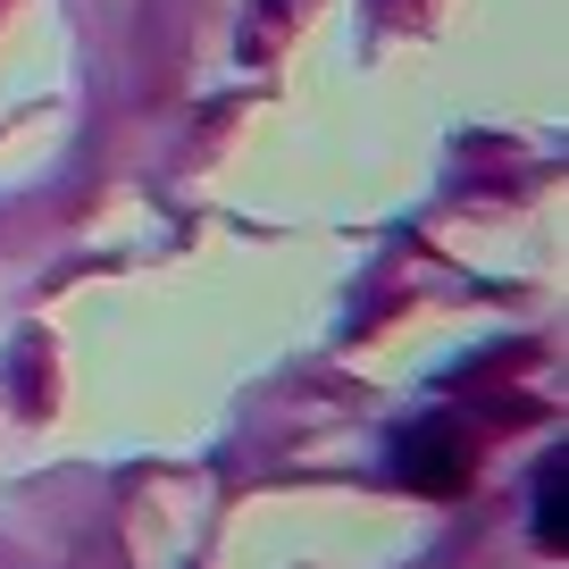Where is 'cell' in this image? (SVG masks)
<instances>
[{
    "label": "cell",
    "mask_w": 569,
    "mask_h": 569,
    "mask_svg": "<svg viewBox=\"0 0 569 569\" xmlns=\"http://www.w3.org/2000/svg\"><path fill=\"white\" fill-rule=\"evenodd\" d=\"M536 545H545V552L569 545V519H561V461L536 478Z\"/></svg>",
    "instance_id": "obj_2"
},
{
    "label": "cell",
    "mask_w": 569,
    "mask_h": 569,
    "mask_svg": "<svg viewBox=\"0 0 569 569\" xmlns=\"http://www.w3.org/2000/svg\"><path fill=\"white\" fill-rule=\"evenodd\" d=\"M402 486H419V495H452V486L469 478V445H461V427H445V419H419V427H402Z\"/></svg>",
    "instance_id": "obj_1"
}]
</instances>
